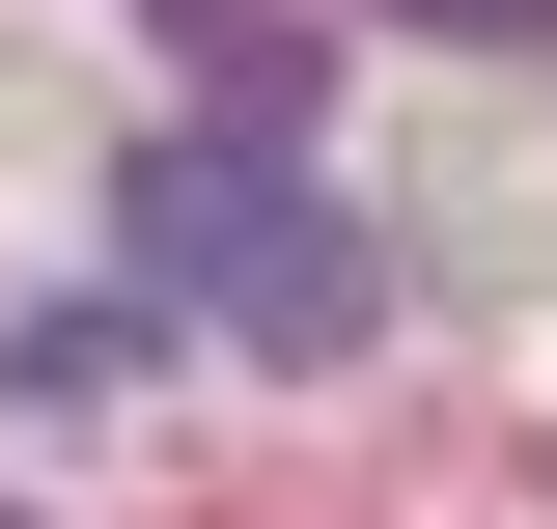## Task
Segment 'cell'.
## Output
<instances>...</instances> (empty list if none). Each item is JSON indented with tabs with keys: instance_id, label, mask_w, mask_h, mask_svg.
<instances>
[{
	"instance_id": "6da1fadb",
	"label": "cell",
	"mask_w": 557,
	"mask_h": 529,
	"mask_svg": "<svg viewBox=\"0 0 557 529\" xmlns=\"http://www.w3.org/2000/svg\"><path fill=\"white\" fill-rule=\"evenodd\" d=\"M112 251L168 279L196 334H251V362H362V334H391V251H362L251 112H223V139H139V168H112Z\"/></svg>"
},
{
	"instance_id": "7a4b0ae2",
	"label": "cell",
	"mask_w": 557,
	"mask_h": 529,
	"mask_svg": "<svg viewBox=\"0 0 557 529\" xmlns=\"http://www.w3.org/2000/svg\"><path fill=\"white\" fill-rule=\"evenodd\" d=\"M391 28H446V57H530V28H557V0H391Z\"/></svg>"
},
{
	"instance_id": "3957f363",
	"label": "cell",
	"mask_w": 557,
	"mask_h": 529,
	"mask_svg": "<svg viewBox=\"0 0 557 529\" xmlns=\"http://www.w3.org/2000/svg\"><path fill=\"white\" fill-rule=\"evenodd\" d=\"M0 529H28V502H0Z\"/></svg>"
}]
</instances>
